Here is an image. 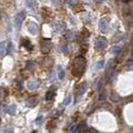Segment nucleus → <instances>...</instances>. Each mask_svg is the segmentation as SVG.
Instances as JSON below:
<instances>
[{
    "instance_id": "1",
    "label": "nucleus",
    "mask_w": 133,
    "mask_h": 133,
    "mask_svg": "<svg viewBox=\"0 0 133 133\" xmlns=\"http://www.w3.org/2000/svg\"><path fill=\"white\" fill-rule=\"evenodd\" d=\"M86 68V60L82 55L77 56L73 63V75L76 77L82 76Z\"/></svg>"
},
{
    "instance_id": "2",
    "label": "nucleus",
    "mask_w": 133,
    "mask_h": 133,
    "mask_svg": "<svg viewBox=\"0 0 133 133\" xmlns=\"http://www.w3.org/2000/svg\"><path fill=\"white\" fill-rule=\"evenodd\" d=\"M25 16H26V11L25 10L21 11V12H19L18 14L15 15V18H14V25H15V27H16L18 30H20V29H21L22 23H23V21H24Z\"/></svg>"
},
{
    "instance_id": "3",
    "label": "nucleus",
    "mask_w": 133,
    "mask_h": 133,
    "mask_svg": "<svg viewBox=\"0 0 133 133\" xmlns=\"http://www.w3.org/2000/svg\"><path fill=\"white\" fill-rule=\"evenodd\" d=\"M41 46V51H42V53H44V54H47L49 51H50V49H51V46H52V44H51V42H50V40H43V41L41 42V44H40Z\"/></svg>"
},
{
    "instance_id": "4",
    "label": "nucleus",
    "mask_w": 133,
    "mask_h": 133,
    "mask_svg": "<svg viewBox=\"0 0 133 133\" xmlns=\"http://www.w3.org/2000/svg\"><path fill=\"white\" fill-rule=\"evenodd\" d=\"M107 44H108V41H107V39L105 37H98L96 39V41H95V46H96V48L97 49H103V48H106L107 47Z\"/></svg>"
},
{
    "instance_id": "5",
    "label": "nucleus",
    "mask_w": 133,
    "mask_h": 133,
    "mask_svg": "<svg viewBox=\"0 0 133 133\" xmlns=\"http://www.w3.org/2000/svg\"><path fill=\"white\" fill-rule=\"evenodd\" d=\"M27 27H28L29 32H30L31 34H33V35H36V34H38L39 27H38V25L36 24L35 22H29L28 24H27Z\"/></svg>"
},
{
    "instance_id": "6",
    "label": "nucleus",
    "mask_w": 133,
    "mask_h": 133,
    "mask_svg": "<svg viewBox=\"0 0 133 133\" xmlns=\"http://www.w3.org/2000/svg\"><path fill=\"white\" fill-rule=\"evenodd\" d=\"M98 27H99V30L101 32H107L109 29V23L106 19H101L99 21V24H98Z\"/></svg>"
},
{
    "instance_id": "7",
    "label": "nucleus",
    "mask_w": 133,
    "mask_h": 133,
    "mask_svg": "<svg viewBox=\"0 0 133 133\" xmlns=\"http://www.w3.org/2000/svg\"><path fill=\"white\" fill-rule=\"evenodd\" d=\"M39 85H40V81L39 80H31V81H29V83H28V88L30 89V90H35L39 87Z\"/></svg>"
},
{
    "instance_id": "8",
    "label": "nucleus",
    "mask_w": 133,
    "mask_h": 133,
    "mask_svg": "<svg viewBox=\"0 0 133 133\" xmlns=\"http://www.w3.org/2000/svg\"><path fill=\"white\" fill-rule=\"evenodd\" d=\"M86 89H87V83L86 82H83L82 84H80L78 86V90H77V96H81L85 93Z\"/></svg>"
},
{
    "instance_id": "9",
    "label": "nucleus",
    "mask_w": 133,
    "mask_h": 133,
    "mask_svg": "<svg viewBox=\"0 0 133 133\" xmlns=\"http://www.w3.org/2000/svg\"><path fill=\"white\" fill-rule=\"evenodd\" d=\"M21 43H22V45L24 46L25 48H27V49H32V44H31V42H30V40L24 38V39H22Z\"/></svg>"
},
{
    "instance_id": "10",
    "label": "nucleus",
    "mask_w": 133,
    "mask_h": 133,
    "mask_svg": "<svg viewBox=\"0 0 133 133\" xmlns=\"http://www.w3.org/2000/svg\"><path fill=\"white\" fill-rule=\"evenodd\" d=\"M15 112H16V105H10L6 109V113H8L11 116H13L15 114Z\"/></svg>"
},
{
    "instance_id": "11",
    "label": "nucleus",
    "mask_w": 133,
    "mask_h": 133,
    "mask_svg": "<svg viewBox=\"0 0 133 133\" xmlns=\"http://www.w3.org/2000/svg\"><path fill=\"white\" fill-rule=\"evenodd\" d=\"M121 50H122V46H120V45H116V46H113V47H112L111 52H112L113 54L118 55V54L121 52Z\"/></svg>"
},
{
    "instance_id": "12",
    "label": "nucleus",
    "mask_w": 133,
    "mask_h": 133,
    "mask_svg": "<svg viewBox=\"0 0 133 133\" xmlns=\"http://www.w3.org/2000/svg\"><path fill=\"white\" fill-rule=\"evenodd\" d=\"M57 75H59L60 79H63V77H65V70H63L62 66L60 65L57 66Z\"/></svg>"
},
{
    "instance_id": "13",
    "label": "nucleus",
    "mask_w": 133,
    "mask_h": 133,
    "mask_svg": "<svg viewBox=\"0 0 133 133\" xmlns=\"http://www.w3.org/2000/svg\"><path fill=\"white\" fill-rule=\"evenodd\" d=\"M6 54V44L4 42H1L0 43V56H4Z\"/></svg>"
},
{
    "instance_id": "14",
    "label": "nucleus",
    "mask_w": 133,
    "mask_h": 133,
    "mask_svg": "<svg viewBox=\"0 0 133 133\" xmlns=\"http://www.w3.org/2000/svg\"><path fill=\"white\" fill-rule=\"evenodd\" d=\"M77 130L80 131V132L87 130V125H86V122H81L79 125H77Z\"/></svg>"
},
{
    "instance_id": "15",
    "label": "nucleus",
    "mask_w": 133,
    "mask_h": 133,
    "mask_svg": "<svg viewBox=\"0 0 133 133\" xmlns=\"http://www.w3.org/2000/svg\"><path fill=\"white\" fill-rule=\"evenodd\" d=\"M26 69L28 71H34L35 70V63L33 61H28L26 63Z\"/></svg>"
},
{
    "instance_id": "16",
    "label": "nucleus",
    "mask_w": 133,
    "mask_h": 133,
    "mask_svg": "<svg viewBox=\"0 0 133 133\" xmlns=\"http://www.w3.org/2000/svg\"><path fill=\"white\" fill-rule=\"evenodd\" d=\"M53 97H54V92L53 91L49 90V91L46 92V94H45V99L46 100H51Z\"/></svg>"
},
{
    "instance_id": "17",
    "label": "nucleus",
    "mask_w": 133,
    "mask_h": 133,
    "mask_svg": "<svg viewBox=\"0 0 133 133\" xmlns=\"http://www.w3.org/2000/svg\"><path fill=\"white\" fill-rule=\"evenodd\" d=\"M113 73H114V68H111V67H109L108 71H107V73H106V77H107V80H108V81L109 80V78L112 77Z\"/></svg>"
},
{
    "instance_id": "18",
    "label": "nucleus",
    "mask_w": 133,
    "mask_h": 133,
    "mask_svg": "<svg viewBox=\"0 0 133 133\" xmlns=\"http://www.w3.org/2000/svg\"><path fill=\"white\" fill-rule=\"evenodd\" d=\"M36 98H30V99H28L26 102H27V107H33V106H35V103H36Z\"/></svg>"
},
{
    "instance_id": "19",
    "label": "nucleus",
    "mask_w": 133,
    "mask_h": 133,
    "mask_svg": "<svg viewBox=\"0 0 133 133\" xmlns=\"http://www.w3.org/2000/svg\"><path fill=\"white\" fill-rule=\"evenodd\" d=\"M12 48H13V44L12 42H9L6 46V54H11V51H12Z\"/></svg>"
},
{
    "instance_id": "20",
    "label": "nucleus",
    "mask_w": 133,
    "mask_h": 133,
    "mask_svg": "<svg viewBox=\"0 0 133 133\" xmlns=\"http://www.w3.org/2000/svg\"><path fill=\"white\" fill-rule=\"evenodd\" d=\"M66 37L68 39V41H73V40H74V32H71V31L68 32Z\"/></svg>"
},
{
    "instance_id": "21",
    "label": "nucleus",
    "mask_w": 133,
    "mask_h": 133,
    "mask_svg": "<svg viewBox=\"0 0 133 133\" xmlns=\"http://www.w3.org/2000/svg\"><path fill=\"white\" fill-rule=\"evenodd\" d=\"M55 29H56V32L63 31V29H66V25L65 24H59V25L55 27Z\"/></svg>"
},
{
    "instance_id": "22",
    "label": "nucleus",
    "mask_w": 133,
    "mask_h": 133,
    "mask_svg": "<svg viewBox=\"0 0 133 133\" xmlns=\"http://www.w3.org/2000/svg\"><path fill=\"white\" fill-rule=\"evenodd\" d=\"M111 99H112L113 101H118V100L120 99V96H119L117 93L113 92V94H112V96H111Z\"/></svg>"
},
{
    "instance_id": "23",
    "label": "nucleus",
    "mask_w": 133,
    "mask_h": 133,
    "mask_svg": "<svg viewBox=\"0 0 133 133\" xmlns=\"http://www.w3.org/2000/svg\"><path fill=\"white\" fill-rule=\"evenodd\" d=\"M106 98H107V91L103 90L99 94V100H103V99H106Z\"/></svg>"
},
{
    "instance_id": "24",
    "label": "nucleus",
    "mask_w": 133,
    "mask_h": 133,
    "mask_svg": "<svg viewBox=\"0 0 133 133\" xmlns=\"http://www.w3.org/2000/svg\"><path fill=\"white\" fill-rule=\"evenodd\" d=\"M42 122H43V117L42 116H39V117L36 119V121H35V123L38 125V126H40L42 124Z\"/></svg>"
},
{
    "instance_id": "25",
    "label": "nucleus",
    "mask_w": 133,
    "mask_h": 133,
    "mask_svg": "<svg viewBox=\"0 0 133 133\" xmlns=\"http://www.w3.org/2000/svg\"><path fill=\"white\" fill-rule=\"evenodd\" d=\"M63 106H68V105H70V103H71V96H68L67 98H66V99L65 100H63Z\"/></svg>"
},
{
    "instance_id": "26",
    "label": "nucleus",
    "mask_w": 133,
    "mask_h": 133,
    "mask_svg": "<svg viewBox=\"0 0 133 133\" xmlns=\"http://www.w3.org/2000/svg\"><path fill=\"white\" fill-rule=\"evenodd\" d=\"M103 65H105V61H103V60H100V61H98L96 68H97V69H101V68H103Z\"/></svg>"
},
{
    "instance_id": "27",
    "label": "nucleus",
    "mask_w": 133,
    "mask_h": 133,
    "mask_svg": "<svg viewBox=\"0 0 133 133\" xmlns=\"http://www.w3.org/2000/svg\"><path fill=\"white\" fill-rule=\"evenodd\" d=\"M70 131H71V133H74V132H76V131H77V125H73V126L71 127Z\"/></svg>"
},
{
    "instance_id": "28",
    "label": "nucleus",
    "mask_w": 133,
    "mask_h": 133,
    "mask_svg": "<svg viewBox=\"0 0 133 133\" xmlns=\"http://www.w3.org/2000/svg\"><path fill=\"white\" fill-rule=\"evenodd\" d=\"M35 3H36L35 1H27V4H28L29 7H33V6H34L33 4H35Z\"/></svg>"
},
{
    "instance_id": "29",
    "label": "nucleus",
    "mask_w": 133,
    "mask_h": 133,
    "mask_svg": "<svg viewBox=\"0 0 133 133\" xmlns=\"http://www.w3.org/2000/svg\"><path fill=\"white\" fill-rule=\"evenodd\" d=\"M18 88L19 89H23V81L21 82V80L18 81Z\"/></svg>"
},
{
    "instance_id": "30",
    "label": "nucleus",
    "mask_w": 133,
    "mask_h": 133,
    "mask_svg": "<svg viewBox=\"0 0 133 133\" xmlns=\"http://www.w3.org/2000/svg\"><path fill=\"white\" fill-rule=\"evenodd\" d=\"M61 50H62V52L65 53V54H67V53H68V48H67V46H66V45H65V46H62Z\"/></svg>"
},
{
    "instance_id": "31",
    "label": "nucleus",
    "mask_w": 133,
    "mask_h": 133,
    "mask_svg": "<svg viewBox=\"0 0 133 133\" xmlns=\"http://www.w3.org/2000/svg\"><path fill=\"white\" fill-rule=\"evenodd\" d=\"M4 133H12V129L11 128H8V129H6L4 131Z\"/></svg>"
},
{
    "instance_id": "32",
    "label": "nucleus",
    "mask_w": 133,
    "mask_h": 133,
    "mask_svg": "<svg viewBox=\"0 0 133 133\" xmlns=\"http://www.w3.org/2000/svg\"><path fill=\"white\" fill-rule=\"evenodd\" d=\"M68 4H77V1H68Z\"/></svg>"
},
{
    "instance_id": "33",
    "label": "nucleus",
    "mask_w": 133,
    "mask_h": 133,
    "mask_svg": "<svg viewBox=\"0 0 133 133\" xmlns=\"http://www.w3.org/2000/svg\"><path fill=\"white\" fill-rule=\"evenodd\" d=\"M0 19H1V13H0Z\"/></svg>"
},
{
    "instance_id": "34",
    "label": "nucleus",
    "mask_w": 133,
    "mask_h": 133,
    "mask_svg": "<svg viewBox=\"0 0 133 133\" xmlns=\"http://www.w3.org/2000/svg\"><path fill=\"white\" fill-rule=\"evenodd\" d=\"M0 124H1V120H0Z\"/></svg>"
}]
</instances>
